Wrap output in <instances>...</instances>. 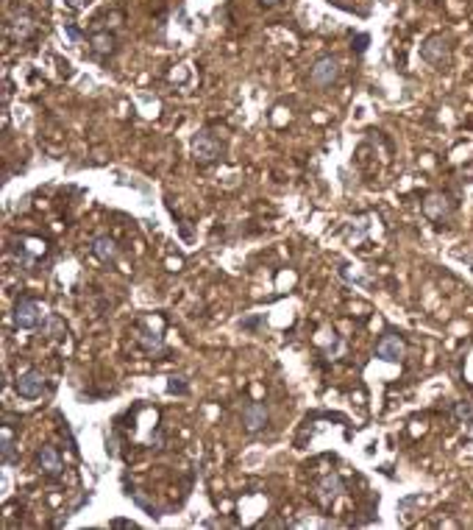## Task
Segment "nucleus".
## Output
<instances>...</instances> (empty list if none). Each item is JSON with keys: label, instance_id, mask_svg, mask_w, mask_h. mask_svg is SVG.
<instances>
[{"label": "nucleus", "instance_id": "1", "mask_svg": "<svg viewBox=\"0 0 473 530\" xmlns=\"http://www.w3.org/2000/svg\"><path fill=\"white\" fill-rule=\"evenodd\" d=\"M192 154H195V160H198L201 165H212V162L223 160V154H225V142H223L215 132L203 129V132H198L195 137H192Z\"/></svg>", "mask_w": 473, "mask_h": 530}, {"label": "nucleus", "instance_id": "2", "mask_svg": "<svg viewBox=\"0 0 473 530\" xmlns=\"http://www.w3.org/2000/svg\"><path fill=\"white\" fill-rule=\"evenodd\" d=\"M45 324V307L36 298H20L14 304V327L17 330H36Z\"/></svg>", "mask_w": 473, "mask_h": 530}, {"label": "nucleus", "instance_id": "3", "mask_svg": "<svg viewBox=\"0 0 473 530\" xmlns=\"http://www.w3.org/2000/svg\"><path fill=\"white\" fill-rule=\"evenodd\" d=\"M267 422H270V410H267V405H262V402H248V405L243 407V413H240V425H243V430L245 432L265 430Z\"/></svg>", "mask_w": 473, "mask_h": 530}, {"label": "nucleus", "instance_id": "4", "mask_svg": "<svg viewBox=\"0 0 473 530\" xmlns=\"http://www.w3.org/2000/svg\"><path fill=\"white\" fill-rule=\"evenodd\" d=\"M420 59L435 67L448 65V59H451V45H448V39H442V36H429V39L420 45Z\"/></svg>", "mask_w": 473, "mask_h": 530}, {"label": "nucleus", "instance_id": "5", "mask_svg": "<svg viewBox=\"0 0 473 530\" xmlns=\"http://www.w3.org/2000/svg\"><path fill=\"white\" fill-rule=\"evenodd\" d=\"M45 374L42 371H36V368H28L26 374H20L17 377V383H14V391H17V397L20 399H36L42 397V391H45Z\"/></svg>", "mask_w": 473, "mask_h": 530}, {"label": "nucleus", "instance_id": "6", "mask_svg": "<svg viewBox=\"0 0 473 530\" xmlns=\"http://www.w3.org/2000/svg\"><path fill=\"white\" fill-rule=\"evenodd\" d=\"M340 78V62L331 59V56H323L312 65V73H309V81L315 87H331L334 81Z\"/></svg>", "mask_w": 473, "mask_h": 530}, {"label": "nucleus", "instance_id": "7", "mask_svg": "<svg viewBox=\"0 0 473 530\" xmlns=\"http://www.w3.org/2000/svg\"><path fill=\"white\" fill-rule=\"evenodd\" d=\"M407 355V346L398 335H381L376 343V358H381L384 363H398Z\"/></svg>", "mask_w": 473, "mask_h": 530}, {"label": "nucleus", "instance_id": "8", "mask_svg": "<svg viewBox=\"0 0 473 530\" xmlns=\"http://www.w3.org/2000/svg\"><path fill=\"white\" fill-rule=\"evenodd\" d=\"M340 494H343V480H340V474H326L315 489V499L323 508H329Z\"/></svg>", "mask_w": 473, "mask_h": 530}, {"label": "nucleus", "instance_id": "9", "mask_svg": "<svg viewBox=\"0 0 473 530\" xmlns=\"http://www.w3.org/2000/svg\"><path fill=\"white\" fill-rule=\"evenodd\" d=\"M423 215L432 218V221L448 218V215H451V201H448V196H442V193L426 196V201H423Z\"/></svg>", "mask_w": 473, "mask_h": 530}, {"label": "nucleus", "instance_id": "10", "mask_svg": "<svg viewBox=\"0 0 473 530\" xmlns=\"http://www.w3.org/2000/svg\"><path fill=\"white\" fill-rule=\"evenodd\" d=\"M36 469L45 474H59L62 472V455L56 447H42L36 452Z\"/></svg>", "mask_w": 473, "mask_h": 530}, {"label": "nucleus", "instance_id": "11", "mask_svg": "<svg viewBox=\"0 0 473 530\" xmlns=\"http://www.w3.org/2000/svg\"><path fill=\"white\" fill-rule=\"evenodd\" d=\"M90 251H92L95 260L109 263V260H115V257H117V243H115L109 234H97V237L92 240V246H90Z\"/></svg>", "mask_w": 473, "mask_h": 530}, {"label": "nucleus", "instance_id": "12", "mask_svg": "<svg viewBox=\"0 0 473 530\" xmlns=\"http://www.w3.org/2000/svg\"><path fill=\"white\" fill-rule=\"evenodd\" d=\"M0 461H3L6 466L20 464V452H17L14 438H11V432L9 430H3V435H0Z\"/></svg>", "mask_w": 473, "mask_h": 530}, {"label": "nucleus", "instance_id": "13", "mask_svg": "<svg viewBox=\"0 0 473 530\" xmlns=\"http://www.w3.org/2000/svg\"><path fill=\"white\" fill-rule=\"evenodd\" d=\"M9 31H11V36H14V39H26V36H31V31H33L31 17H26V14L14 17V20L9 23Z\"/></svg>", "mask_w": 473, "mask_h": 530}, {"label": "nucleus", "instance_id": "14", "mask_svg": "<svg viewBox=\"0 0 473 530\" xmlns=\"http://www.w3.org/2000/svg\"><path fill=\"white\" fill-rule=\"evenodd\" d=\"M137 341H139V346L145 349V352H159L161 349V335L154 330H145V327H139V335H137Z\"/></svg>", "mask_w": 473, "mask_h": 530}, {"label": "nucleus", "instance_id": "15", "mask_svg": "<svg viewBox=\"0 0 473 530\" xmlns=\"http://www.w3.org/2000/svg\"><path fill=\"white\" fill-rule=\"evenodd\" d=\"M92 48L97 53H112V51H115V36H112V33H95Z\"/></svg>", "mask_w": 473, "mask_h": 530}, {"label": "nucleus", "instance_id": "16", "mask_svg": "<svg viewBox=\"0 0 473 530\" xmlns=\"http://www.w3.org/2000/svg\"><path fill=\"white\" fill-rule=\"evenodd\" d=\"M454 419L471 425L473 422V402H468V399H465V402H457V405H454Z\"/></svg>", "mask_w": 473, "mask_h": 530}, {"label": "nucleus", "instance_id": "17", "mask_svg": "<svg viewBox=\"0 0 473 530\" xmlns=\"http://www.w3.org/2000/svg\"><path fill=\"white\" fill-rule=\"evenodd\" d=\"M167 394H179V397H184V394H189V385H187V380L184 377H170L167 380Z\"/></svg>", "mask_w": 473, "mask_h": 530}, {"label": "nucleus", "instance_id": "18", "mask_svg": "<svg viewBox=\"0 0 473 530\" xmlns=\"http://www.w3.org/2000/svg\"><path fill=\"white\" fill-rule=\"evenodd\" d=\"M262 324H265V316H262V313H256V316H248V318H240V321H237V327L245 330V332H256Z\"/></svg>", "mask_w": 473, "mask_h": 530}, {"label": "nucleus", "instance_id": "19", "mask_svg": "<svg viewBox=\"0 0 473 530\" xmlns=\"http://www.w3.org/2000/svg\"><path fill=\"white\" fill-rule=\"evenodd\" d=\"M131 499H134V502H137L139 508H145V511H148V514H151L154 519H156V516H161V514H159V508H156V505H154V502H151V499L145 497V494H139V492H134V494H131Z\"/></svg>", "mask_w": 473, "mask_h": 530}, {"label": "nucleus", "instance_id": "20", "mask_svg": "<svg viewBox=\"0 0 473 530\" xmlns=\"http://www.w3.org/2000/svg\"><path fill=\"white\" fill-rule=\"evenodd\" d=\"M368 45H371V33L362 31V33H356V36H354V45H351V48H354V51L362 56V53L368 51Z\"/></svg>", "mask_w": 473, "mask_h": 530}, {"label": "nucleus", "instance_id": "21", "mask_svg": "<svg viewBox=\"0 0 473 530\" xmlns=\"http://www.w3.org/2000/svg\"><path fill=\"white\" fill-rule=\"evenodd\" d=\"M92 3H95V0H64V6H70V9H78V11H81V9H90Z\"/></svg>", "mask_w": 473, "mask_h": 530}, {"label": "nucleus", "instance_id": "22", "mask_svg": "<svg viewBox=\"0 0 473 530\" xmlns=\"http://www.w3.org/2000/svg\"><path fill=\"white\" fill-rule=\"evenodd\" d=\"M64 33H67L73 42H81V31H78L75 26H70V23H67V26H64Z\"/></svg>", "mask_w": 473, "mask_h": 530}, {"label": "nucleus", "instance_id": "23", "mask_svg": "<svg viewBox=\"0 0 473 530\" xmlns=\"http://www.w3.org/2000/svg\"><path fill=\"white\" fill-rule=\"evenodd\" d=\"M106 452H109V458L117 455V438H115V435H109V441H106Z\"/></svg>", "mask_w": 473, "mask_h": 530}, {"label": "nucleus", "instance_id": "24", "mask_svg": "<svg viewBox=\"0 0 473 530\" xmlns=\"http://www.w3.org/2000/svg\"><path fill=\"white\" fill-rule=\"evenodd\" d=\"M59 330H62V321L51 318V321H48V332H51V338H59Z\"/></svg>", "mask_w": 473, "mask_h": 530}, {"label": "nucleus", "instance_id": "25", "mask_svg": "<svg viewBox=\"0 0 473 530\" xmlns=\"http://www.w3.org/2000/svg\"><path fill=\"white\" fill-rule=\"evenodd\" d=\"M259 3H262V6H267V9H270V6H276V3H279V0H259Z\"/></svg>", "mask_w": 473, "mask_h": 530}]
</instances>
